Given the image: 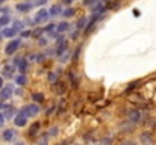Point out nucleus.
<instances>
[{"label":"nucleus","instance_id":"nucleus-15","mask_svg":"<svg viewBox=\"0 0 156 145\" xmlns=\"http://www.w3.org/2000/svg\"><path fill=\"white\" fill-rule=\"evenodd\" d=\"M14 70H15V65H6V67H3V76L5 77H12Z\"/></svg>","mask_w":156,"mask_h":145},{"label":"nucleus","instance_id":"nucleus-11","mask_svg":"<svg viewBox=\"0 0 156 145\" xmlns=\"http://www.w3.org/2000/svg\"><path fill=\"white\" fill-rule=\"evenodd\" d=\"M49 14H50V17H56V15L62 14V8H61V5H53L52 8L49 9Z\"/></svg>","mask_w":156,"mask_h":145},{"label":"nucleus","instance_id":"nucleus-7","mask_svg":"<svg viewBox=\"0 0 156 145\" xmlns=\"http://www.w3.org/2000/svg\"><path fill=\"white\" fill-rule=\"evenodd\" d=\"M140 119H141V113L135 109V110H132L130 113H129V121L132 123V124H136V123H140Z\"/></svg>","mask_w":156,"mask_h":145},{"label":"nucleus","instance_id":"nucleus-10","mask_svg":"<svg viewBox=\"0 0 156 145\" xmlns=\"http://www.w3.org/2000/svg\"><path fill=\"white\" fill-rule=\"evenodd\" d=\"M40 129H41V124L40 123H34L29 127V136H35L37 133H40Z\"/></svg>","mask_w":156,"mask_h":145},{"label":"nucleus","instance_id":"nucleus-40","mask_svg":"<svg viewBox=\"0 0 156 145\" xmlns=\"http://www.w3.org/2000/svg\"><path fill=\"white\" fill-rule=\"evenodd\" d=\"M2 36H3V35H0V40H2Z\"/></svg>","mask_w":156,"mask_h":145},{"label":"nucleus","instance_id":"nucleus-29","mask_svg":"<svg viewBox=\"0 0 156 145\" xmlns=\"http://www.w3.org/2000/svg\"><path fill=\"white\" fill-rule=\"evenodd\" d=\"M80 48H82V47H77V51H76V53L73 54V60H74V62H76V60H77V57H79V53H80Z\"/></svg>","mask_w":156,"mask_h":145},{"label":"nucleus","instance_id":"nucleus-18","mask_svg":"<svg viewBox=\"0 0 156 145\" xmlns=\"http://www.w3.org/2000/svg\"><path fill=\"white\" fill-rule=\"evenodd\" d=\"M15 83H17V85H20V86H24V85L27 83V79H26V76H24V74H20V76H17V77H15Z\"/></svg>","mask_w":156,"mask_h":145},{"label":"nucleus","instance_id":"nucleus-2","mask_svg":"<svg viewBox=\"0 0 156 145\" xmlns=\"http://www.w3.org/2000/svg\"><path fill=\"white\" fill-rule=\"evenodd\" d=\"M27 115L21 110V112H18L17 115H15V118H14V124L17 126V127H24L26 126V123H27Z\"/></svg>","mask_w":156,"mask_h":145},{"label":"nucleus","instance_id":"nucleus-35","mask_svg":"<svg viewBox=\"0 0 156 145\" xmlns=\"http://www.w3.org/2000/svg\"><path fill=\"white\" fill-rule=\"evenodd\" d=\"M46 43H47V40H46V38H40V44H41V46H44Z\"/></svg>","mask_w":156,"mask_h":145},{"label":"nucleus","instance_id":"nucleus-31","mask_svg":"<svg viewBox=\"0 0 156 145\" xmlns=\"http://www.w3.org/2000/svg\"><path fill=\"white\" fill-rule=\"evenodd\" d=\"M55 29H56V26H55V24L52 23V24H50V26H47L44 30H47V32H52V30H55Z\"/></svg>","mask_w":156,"mask_h":145},{"label":"nucleus","instance_id":"nucleus-14","mask_svg":"<svg viewBox=\"0 0 156 145\" xmlns=\"http://www.w3.org/2000/svg\"><path fill=\"white\" fill-rule=\"evenodd\" d=\"M14 136H15V132H14L12 129H8V130H5V132L2 133V138H3V141H11Z\"/></svg>","mask_w":156,"mask_h":145},{"label":"nucleus","instance_id":"nucleus-17","mask_svg":"<svg viewBox=\"0 0 156 145\" xmlns=\"http://www.w3.org/2000/svg\"><path fill=\"white\" fill-rule=\"evenodd\" d=\"M68 79H70V82H71V86H73L74 89H77L79 82H77V79L74 77V73H73V71H68Z\"/></svg>","mask_w":156,"mask_h":145},{"label":"nucleus","instance_id":"nucleus-33","mask_svg":"<svg viewBox=\"0 0 156 145\" xmlns=\"http://www.w3.org/2000/svg\"><path fill=\"white\" fill-rule=\"evenodd\" d=\"M44 60V54H38L37 56V62H43Z\"/></svg>","mask_w":156,"mask_h":145},{"label":"nucleus","instance_id":"nucleus-36","mask_svg":"<svg viewBox=\"0 0 156 145\" xmlns=\"http://www.w3.org/2000/svg\"><path fill=\"white\" fill-rule=\"evenodd\" d=\"M46 2H47V0H38V2H37V5H44Z\"/></svg>","mask_w":156,"mask_h":145},{"label":"nucleus","instance_id":"nucleus-19","mask_svg":"<svg viewBox=\"0 0 156 145\" xmlns=\"http://www.w3.org/2000/svg\"><path fill=\"white\" fill-rule=\"evenodd\" d=\"M141 142H144V144H152L153 142V138H152V135L149 133V132H146V133H143L141 135Z\"/></svg>","mask_w":156,"mask_h":145},{"label":"nucleus","instance_id":"nucleus-3","mask_svg":"<svg viewBox=\"0 0 156 145\" xmlns=\"http://www.w3.org/2000/svg\"><path fill=\"white\" fill-rule=\"evenodd\" d=\"M20 44H21V41H20V40H12V41L5 47V53H6V54H14V53L18 50Z\"/></svg>","mask_w":156,"mask_h":145},{"label":"nucleus","instance_id":"nucleus-30","mask_svg":"<svg viewBox=\"0 0 156 145\" xmlns=\"http://www.w3.org/2000/svg\"><path fill=\"white\" fill-rule=\"evenodd\" d=\"M49 135H50V136H55V135H58V127H53V129H50Z\"/></svg>","mask_w":156,"mask_h":145},{"label":"nucleus","instance_id":"nucleus-12","mask_svg":"<svg viewBox=\"0 0 156 145\" xmlns=\"http://www.w3.org/2000/svg\"><path fill=\"white\" fill-rule=\"evenodd\" d=\"M67 48H68V41H65V40H64L62 43H59V44H58V50H56V54H58V56H61V54H62L64 51H67Z\"/></svg>","mask_w":156,"mask_h":145},{"label":"nucleus","instance_id":"nucleus-21","mask_svg":"<svg viewBox=\"0 0 156 145\" xmlns=\"http://www.w3.org/2000/svg\"><path fill=\"white\" fill-rule=\"evenodd\" d=\"M85 23H87V18H85V17H82V18L77 21V29H79V30H82V29L85 27Z\"/></svg>","mask_w":156,"mask_h":145},{"label":"nucleus","instance_id":"nucleus-27","mask_svg":"<svg viewBox=\"0 0 156 145\" xmlns=\"http://www.w3.org/2000/svg\"><path fill=\"white\" fill-rule=\"evenodd\" d=\"M41 33H43V29H37V30H34V32H32V35H34L35 38H40V36H41Z\"/></svg>","mask_w":156,"mask_h":145},{"label":"nucleus","instance_id":"nucleus-28","mask_svg":"<svg viewBox=\"0 0 156 145\" xmlns=\"http://www.w3.org/2000/svg\"><path fill=\"white\" fill-rule=\"evenodd\" d=\"M30 35H32L30 30H23V32H21V36H23V38H27V36H30Z\"/></svg>","mask_w":156,"mask_h":145},{"label":"nucleus","instance_id":"nucleus-4","mask_svg":"<svg viewBox=\"0 0 156 145\" xmlns=\"http://www.w3.org/2000/svg\"><path fill=\"white\" fill-rule=\"evenodd\" d=\"M23 112L27 115V116H35L38 112H40V106L38 104H26L24 107H23Z\"/></svg>","mask_w":156,"mask_h":145},{"label":"nucleus","instance_id":"nucleus-13","mask_svg":"<svg viewBox=\"0 0 156 145\" xmlns=\"http://www.w3.org/2000/svg\"><path fill=\"white\" fill-rule=\"evenodd\" d=\"M17 68H18L20 74H24V73H26V70H27V60L20 59V60H18V64H17Z\"/></svg>","mask_w":156,"mask_h":145},{"label":"nucleus","instance_id":"nucleus-22","mask_svg":"<svg viewBox=\"0 0 156 145\" xmlns=\"http://www.w3.org/2000/svg\"><path fill=\"white\" fill-rule=\"evenodd\" d=\"M8 23H9V17H8L6 14L2 15V17H0V26H6Z\"/></svg>","mask_w":156,"mask_h":145},{"label":"nucleus","instance_id":"nucleus-1","mask_svg":"<svg viewBox=\"0 0 156 145\" xmlns=\"http://www.w3.org/2000/svg\"><path fill=\"white\" fill-rule=\"evenodd\" d=\"M49 15H50V14H49V11H46V9H40V11L37 12L35 18H34V23H35V24H41V23L47 21Z\"/></svg>","mask_w":156,"mask_h":145},{"label":"nucleus","instance_id":"nucleus-8","mask_svg":"<svg viewBox=\"0 0 156 145\" xmlns=\"http://www.w3.org/2000/svg\"><path fill=\"white\" fill-rule=\"evenodd\" d=\"M15 8H17V11H20V12H27V11H30L32 3H27V2H24V3H18Z\"/></svg>","mask_w":156,"mask_h":145},{"label":"nucleus","instance_id":"nucleus-6","mask_svg":"<svg viewBox=\"0 0 156 145\" xmlns=\"http://www.w3.org/2000/svg\"><path fill=\"white\" fill-rule=\"evenodd\" d=\"M11 97H12V88H11V86H5V88H2V91H0V100H2V101L9 100Z\"/></svg>","mask_w":156,"mask_h":145},{"label":"nucleus","instance_id":"nucleus-5","mask_svg":"<svg viewBox=\"0 0 156 145\" xmlns=\"http://www.w3.org/2000/svg\"><path fill=\"white\" fill-rule=\"evenodd\" d=\"M53 91L58 94V95H64L65 92H67V83H64V82H55L53 83Z\"/></svg>","mask_w":156,"mask_h":145},{"label":"nucleus","instance_id":"nucleus-23","mask_svg":"<svg viewBox=\"0 0 156 145\" xmlns=\"http://www.w3.org/2000/svg\"><path fill=\"white\" fill-rule=\"evenodd\" d=\"M32 98H34L35 101H38V103H43V101H44V95H43V94H34Z\"/></svg>","mask_w":156,"mask_h":145},{"label":"nucleus","instance_id":"nucleus-20","mask_svg":"<svg viewBox=\"0 0 156 145\" xmlns=\"http://www.w3.org/2000/svg\"><path fill=\"white\" fill-rule=\"evenodd\" d=\"M74 12H76V9H73V8H67V9H64V11H62V15H64V17H67V18H70V17H73V15H74Z\"/></svg>","mask_w":156,"mask_h":145},{"label":"nucleus","instance_id":"nucleus-24","mask_svg":"<svg viewBox=\"0 0 156 145\" xmlns=\"http://www.w3.org/2000/svg\"><path fill=\"white\" fill-rule=\"evenodd\" d=\"M23 26H24V24H23L21 21H15V23H14V29H15L17 32H20V30L23 29Z\"/></svg>","mask_w":156,"mask_h":145},{"label":"nucleus","instance_id":"nucleus-39","mask_svg":"<svg viewBox=\"0 0 156 145\" xmlns=\"http://www.w3.org/2000/svg\"><path fill=\"white\" fill-rule=\"evenodd\" d=\"M3 2H5V0H0V5H2V3H3Z\"/></svg>","mask_w":156,"mask_h":145},{"label":"nucleus","instance_id":"nucleus-25","mask_svg":"<svg viewBox=\"0 0 156 145\" xmlns=\"http://www.w3.org/2000/svg\"><path fill=\"white\" fill-rule=\"evenodd\" d=\"M97 3H99V0H83V5L85 6H94Z\"/></svg>","mask_w":156,"mask_h":145},{"label":"nucleus","instance_id":"nucleus-34","mask_svg":"<svg viewBox=\"0 0 156 145\" xmlns=\"http://www.w3.org/2000/svg\"><path fill=\"white\" fill-rule=\"evenodd\" d=\"M3 124H5V115L0 113V126H3Z\"/></svg>","mask_w":156,"mask_h":145},{"label":"nucleus","instance_id":"nucleus-9","mask_svg":"<svg viewBox=\"0 0 156 145\" xmlns=\"http://www.w3.org/2000/svg\"><path fill=\"white\" fill-rule=\"evenodd\" d=\"M17 33H18V32H17L14 27H11V29L6 27V29H3V32H2V35H3L5 38H12V36H15Z\"/></svg>","mask_w":156,"mask_h":145},{"label":"nucleus","instance_id":"nucleus-32","mask_svg":"<svg viewBox=\"0 0 156 145\" xmlns=\"http://www.w3.org/2000/svg\"><path fill=\"white\" fill-rule=\"evenodd\" d=\"M77 36H79V29H77L76 32H73V33H71V40H76Z\"/></svg>","mask_w":156,"mask_h":145},{"label":"nucleus","instance_id":"nucleus-16","mask_svg":"<svg viewBox=\"0 0 156 145\" xmlns=\"http://www.w3.org/2000/svg\"><path fill=\"white\" fill-rule=\"evenodd\" d=\"M70 29V23H67V21H62V23H59L58 26H56V30L59 32V33H62V32H67Z\"/></svg>","mask_w":156,"mask_h":145},{"label":"nucleus","instance_id":"nucleus-37","mask_svg":"<svg viewBox=\"0 0 156 145\" xmlns=\"http://www.w3.org/2000/svg\"><path fill=\"white\" fill-rule=\"evenodd\" d=\"M73 0H64V5H71Z\"/></svg>","mask_w":156,"mask_h":145},{"label":"nucleus","instance_id":"nucleus-38","mask_svg":"<svg viewBox=\"0 0 156 145\" xmlns=\"http://www.w3.org/2000/svg\"><path fill=\"white\" fill-rule=\"evenodd\" d=\"M0 88H3V77L0 76Z\"/></svg>","mask_w":156,"mask_h":145},{"label":"nucleus","instance_id":"nucleus-26","mask_svg":"<svg viewBox=\"0 0 156 145\" xmlns=\"http://www.w3.org/2000/svg\"><path fill=\"white\" fill-rule=\"evenodd\" d=\"M56 80H58V77H56V73H49V82L55 83Z\"/></svg>","mask_w":156,"mask_h":145}]
</instances>
